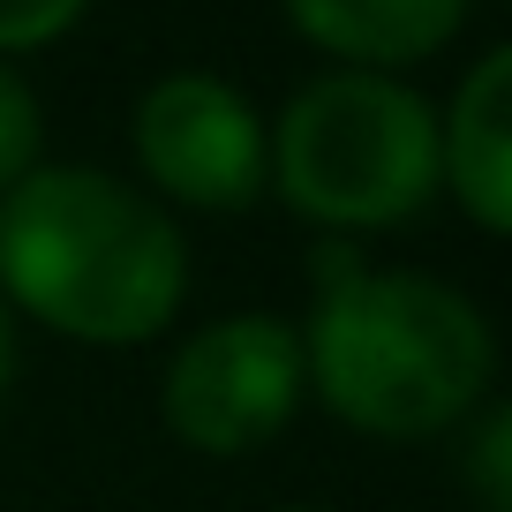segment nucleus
Masks as SVG:
<instances>
[{
	"mask_svg": "<svg viewBox=\"0 0 512 512\" xmlns=\"http://www.w3.org/2000/svg\"><path fill=\"white\" fill-rule=\"evenodd\" d=\"M31 166H38V98L0 61V189H16Z\"/></svg>",
	"mask_w": 512,
	"mask_h": 512,
	"instance_id": "8",
	"label": "nucleus"
},
{
	"mask_svg": "<svg viewBox=\"0 0 512 512\" xmlns=\"http://www.w3.org/2000/svg\"><path fill=\"white\" fill-rule=\"evenodd\" d=\"M279 512H317V505H279Z\"/></svg>",
	"mask_w": 512,
	"mask_h": 512,
	"instance_id": "12",
	"label": "nucleus"
},
{
	"mask_svg": "<svg viewBox=\"0 0 512 512\" xmlns=\"http://www.w3.org/2000/svg\"><path fill=\"white\" fill-rule=\"evenodd\" d=\"M475 497L482 512H512V415L490 407L475 430Z\"/></svg>",
	"mask_w": 512,
	"mask_h": 512,
	"instance_id": "9",
	"label": "nucleus"
},
{
	"mask_svg": "<svg viewBox=\"0 0 512 512\" xmlns=\"http://www.w3.org/2000/svg\"><path fill=\"white\" fill-rule=\"evenodd\" d=\"M437 181H452L482 234L512 226V53H482L467 68L452 121H437Z\"/></svg>",
	"mask_w": 512,
	"mask_h": 512,
	"instance_id": "6",
	"label": "nucleus"
},
{
	"mask_svg": "<svg viewBox=\"0 0 512 512\" xmlns=\"http://www.w3.org/2000/svg\"><path fill=\"white\" fill-rule=\"evenodd\" d=\"M16 377V324H8V302H0V392Z\"/></svg>",
	"mask_w": 512,
	"mask_h": 512,
	"instance_id": "11",
	"label": "nucleus"
},
{
	"mask_svg": "<svg viewBox=\"0 0 512 512\" xmlns=\"http://www.w3.org/2000/svg\"><path fill=\"white\" fill-rule=\"evenodd\" d=\"M302 332L279 317H219L166 362V422L196 452H256L302 407Z\"/></svg>",
	"mask_w": 512,
	"mask_h": 512,
	"instance_id": "4",
	"label": "nucleus"
},
{
	"mask_svg": "<svg viewBox=\"0 0 512 512\" xmlns=\"http://www.w3.org/2000/svg\"><path fill=\"white\" fill-rule=\"evenodd\" d=\"M189 294L174 219L91 166H31L0 189V302L91 347L166 332Z\"/></svg>",
	"mask_w": 512,
	"mask_h": 512,
	"instance_id": "2",
	"label": "nucleus"
},
{
	"mask_svg": "<svg viewBox=\"0 0 512 512\" xmlns=\"http://www.w3.org/2000/svg\"><path fill=\"white\" fill-rule=\"evenodd\" d=\"M272 174L302 219L332 234L415 219L437 189V113L377 68L317 76L279 113Z\"/></svg>",
	"mask_w": 512,
	"mask_h": 512,
	"instance_id": "3",
	"label": "nucleus"
},
{
	"mask_svg": "<svg viewBox=\"0 0 512 512\" xmlns=\"http://www.w3.org/2000/svg\"><path fill=\"white\" fill-rule=\"evenodd\" d=\"M475 0H287V16L302 23L309 46L339 53L354 68H407L430 61L452 31L467 23Z\"/></svg>",
	"mask_w": 512,
	"mask_h": 512,
	"instance_id": "7",
	"label": "nucleus"
},
{
	"mask_svg": "<svg viewBox=\"0 0 512 512\" xmlns=\"http://www.w3.org/2000/svg\"><path fill=\"white\" fill-rule=\"evenodd\" d=\"M136 159H144V174L166 196H181L196 211H241L264 189V174H272L256 106L234 83L196 76V68L144 91V106H136Z\"/></svg>",
	"mask_w": 512,
	"mask_h": 512,
	"instance_id": "5",
	"label": "nucleus"
},
{
	"mask_svg": "<svg viewBox=\"0 0 512 512\" xmlns=\"http://www.w3.org/2000/svg\"><path fill=\"white\" fill-rule=\"evenodd\" d=\"M76 16H83V0H0V53L53 46Z\"/></svg>",
	"mask_w": 512,
	"mask_h": 512,
	"instance_id": "10",
	"label": "nucleus"
},
{
	"mask_svg": "<svg viewBox=\"0 0 512 512\" xmlns=\"http://www.w3.org/2000/svg\"><path fill=\"white\" fill-rule=\"evenodd\" d=\"M317 309L302 332V369L347 430L437 437L467 422L490 392V324L460 287L422 272H369L347 241H317Z\"/></svg>",
	"mask_w": 512,
	"mask_h": 512,
	"instance_id": "1",
	"label": "nucleus"
}]
</instances>
